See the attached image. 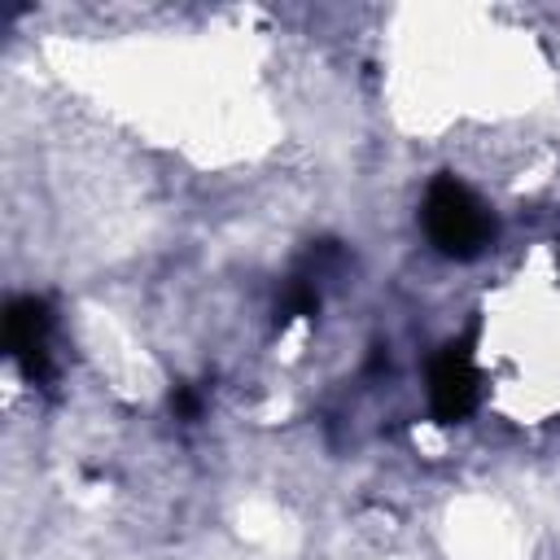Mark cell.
<instances>
[{"mask_svg":"<svg viewBox=\"0 0 560 560\" xmlns=\"http://www.w3.org/2000/svg\"><path fill=\"white\" fill-rule=\"evenodd\" d=\"M424 228L442 254L472 258L490 241V214L486 206L459 184V179H438L424 197Z\"/></svg>","mask_w":560,"mask_h":560,"instance_id":"obj_1","label":"cell"},{"mask_svg":"<svg viewBox=\"0 0 560 560\" xmlns=\"http://www.w3.org/2000/svg\"><path fill=\"white\" fill-rule=\"evenodd\" d=\"M429 398H433V411H438L442 420L468 416V407L477 402V372H472L468 350L446 346V350L433 359V368H429Z\"/></svg>","mask_w":560,"mask_h":560,"instance_id":"obj_2","label":"cell"},{"mask_svg":"<svg viewBox=\"0 0 560 560\" xmlns=\"http://www.w3.org/2000/svg\"><path fill=\"white\" fill-rule=\"evenodd\" d=\"M44 337H48V311L35 298H22L4 315V346L13 359L26 363V372H44Z\"/></svg>","mask_w":560,"mask_h":560,"instance_id":"obj_3","label":"cell"}]
</instances>
